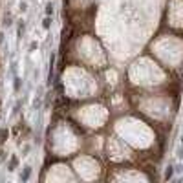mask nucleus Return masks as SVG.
Here are the masks:
<instances>
[{
    "mask_svg": "<svg viewBox=\"0 0 183 183\" xmlns=\"http://www.w3.org/2000/svg\"><path fill=\"white\" fill-rule=\"evenodd\" d=\"M181 79H183V75H181Z\"/></svg>",
    "mask_w": 183,
    "mask_h": 183,
    "instance_id": "9b49d317",
    "label": "nucleus"
},
{
    "mask_svg": "<svg viewBox=\"0 0 183 183\" xmlns=\"http://www.w3.org/2000/svg\"><path fill=\"white\" fill-rule=\"evenodd\" d=\"M18 9H20L22 13H24V11H27V4H26V2H20V5H18Z\"/></svg>",
    "mask_w": 183,
    "mask_h": 183,
    "instance_id": "6e6552de",
    "label": "nucleus"
},
{
    "mask_svg": "<svg viewBox=\"0 0 183 183\" xmlns=\"http://www.w3.org/2000/svg\"><path fill=\"white\" fill-rule=\"evenodd\" d=\"M13 24V16L11 13H4V26H11Z\"/></svg>",
    "mask_w": 183,
    "mask_h": 183,
    "instance_id": "20e7f679",
    "label": "nucleus"
},
{
    "mask_svg": "<svg viewBox=\"0 0 183 183\" xmlns=\"http://www.w3.org/2000/svg\"><path fill=\"white\" fill-rule=\"evenodd\" d=\"M15 90H16V92L20 90V79H18V77L15 79Z\"/></svg>",
    "mask_w": 183,
    "mask_h": 183,
    "instance_id": "1a4fd4ad",
    "label": "nucleus"
},
{
    "mask_svg": "<svg viewBox=\"0 0 183 183\" xmlns=\"http://www.w3.org/2000/svg\"><path fill=\"white\" fill-rule=\"evenodd\" d=\"M46 15H53V4H48V5H46Z\"/></svg>",
    "mask_w": 183,
    "mask_h": 183,
    "instance_id": "0eeeda50",
    "label": "nucleus"
},
{
    "mask_svg": "<svg viewBox=\"0 0 183 183\" xmlns=\"http://www.w3.org/2000/svg\"><path fill=\"white\" fill-rule=\"evenodd\" d=\"M7 137H9V130H7V128H2V130H0V143H5Z\"/></svg>",
    "mask_w": 183,
    "mask_h": 183,
    "instance_id": "7ed1b4c3",
    "label": "nucleus"
},
{
    "mask_svg": "<svg viewBox=\"0 0 183 183\" xmlns=\"http://www.w3.org/2000/svg\"><path fill=\"white\" fill-rule=\"evenodd\" d=\"M172 176H174V167H170V165H169V167L165 169V174H163V178H165V180L169 181V180H170Z\"/></svg>",
    "mask_w": 183,
    "mask_h": 183,
    "instance_id": "f03ea898",
    "label": "nucleus"
},
{
    "mask_svg": "<svg viewBox=\"0 0 183 183\" xmlns=\"http://www.w3.org/2000/svg\"><path fill=\"white\" fill-rule=\"evenodd\" d=\"M22 33H24V22L18 26V37H22Z\"/></svg>",
    "mask_w": 183,
    "mask_h": 183,
    "instance_id": "9d476101",
    "label": "nucleus"
},
{
    "mask_svg": "<svg viewBox=\"0 0 183 183\" xmlns=\"http://www.w3.org/2000/svg\"><path fill=\"white\" fill-rule=\"evenodd\" d=\"M29 176H31V167H24V170H22V174H20V180H22V181H27Z\"/></svg>",
    "mask_w": 183,
    "mask_h": 183,
    "instance_id": "f257e3e1",
    "label": "nucleus"
},
{
    "mask_svg": "<svg viewBox=\"0 0 183 183\" xmlns=\"http://www.w3.org/2000/svg\"><path fill=\"white\" fill-rule=\"evenodd\" d=\"M16 163H18V159L13 156L11 159H9V167H7V170H15V167H16Z\"/></svg>",
    "mask_w": 183,
    "mask_h": 183,
    "instance_id": "39448f33",
    "label": "nucleus"
},
{
    "mask_svg": "<svg viewBox=\"0 0 183 183\" xmlns=\"http://www.w3.org/2000/svg\"><path fill=\"white\" fill-rule=\"evenodd\" d=\"M42 26H44L46 29H49V26H51V18H49V15H46V18L42 20Z\"/></svg>",
    "mask_w": 183,
    "mask_h": 183,
    "instance_id": "423d86ee",
    "label": "nucleus"
}]
</instances>
